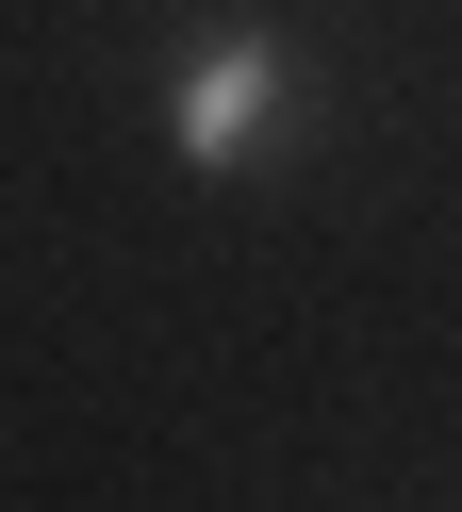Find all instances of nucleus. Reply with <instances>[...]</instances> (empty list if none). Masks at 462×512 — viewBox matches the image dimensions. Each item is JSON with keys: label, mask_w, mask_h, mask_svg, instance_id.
Listing matches in <instances>:
<instances>
[{"label": "nucleus", "mask_w": 462, "mask_h": 512, "mask_svg": "<svg viewBox=\"0 0 462 512\" xmlns=\"http://www.w3.org/2000/svg\"><path fill=\"white\" fill-rule=\"evenodd\" d=\"M281 133H297V50L264 34V17L182 34V67H165V149H182L198 182H231V166H264Z\"/></svg>", "instance_id": "f257e3e1"}]
</instances>
